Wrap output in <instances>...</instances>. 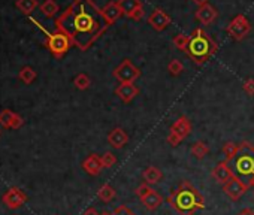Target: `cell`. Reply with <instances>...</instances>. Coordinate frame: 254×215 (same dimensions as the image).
Masks as SVG:
<instances>
[{
	"instance_id": "6da1fadb",
	"label": "cell",
	"mask_w": 254,
	"mask_h": 215,
	"mask_svg": "<svg viewBox=\"0 0 254 215\" xmlns=\"http://www.w3.org/2000/svg\"><path fill=\"white\" fill-rule=\"evenodd\" d=\"M109 27L102 8L93 0H73L72 5L56 20V29L72 41V45L87 51Z\"/></svg>"
},
{
	"instance_id": "7a4b0ae2",
	"label": "cell",
	"mask_w": 254,
	"mask_h": 215,
	"mask_svg": "<svg viewBox=\"0 0 254 215\" xmlns=\"http://www.w3.org/2000/svg\"><path fill=\"white\" fill-rule=\"evenodd\" d=\"M166 200L178 215H194L199 209L205 208L203 196L189 181H183Z\"/></svg>"
},
{
	"instance_id": "3957f363",
	"label": "cell",
	"mask_w": 254,
	"mask_h": 215,
	"mask_svg": "<svg viewBox=\"0 0 254 215\" xmlns=\"http://www.w3.org/2000/svg\"><path fill=\"white\" fill-rule=\"evenodd\" d=\"M218 50L217 42L211 38L209 33H206L203 29L197 27L190 35V41L186 50V54L191 58V61L197 66L205 64L209 58L215 55Z\"/></svg>"
},
{
	"instance_id": "277c9868",
	"label": "cell",
	"mask_w": 254,
	"mask_h": 215,
	"mask_svg": "<svg viewBox=\"0 0 254 215\" xmlns=\"http://www.w3.org/2000/svg\"><path fill=\"white\" fill-rule=\"evenodd\" d=\"M235 169L239 175L251 179L254 175V145L248 141H242L239 144V153L235 163Z\"/></svg>"
},
{
	"instance_id": "5b68a950",
	"label": "cell",
	"mask_w": 254,
	"mask_h": 215,
	"mask_svg": "<svg viewBox=\"0 0 254 215\" xmlns=\"http://www.w3.org/2000/svg\"><path fill=\"white\" fill-rule=\"evenodd\" d=\"M44 44L56 58H62L72 47V41L69 39V36L60 30H56L54 33H48Z\"/></svg>"
},
{
	"instance_id": "8992f818",
	"label": "cell",
	"mask_w": 254,
	"mask_h": 215,
	"mask_svg": "<svg viewBox=\"0 0 254 215\" xmlns=\"http://www.w3.org/2000/svg\"><path fill=\"white\" fill-rule=\"evenodd\" d=\"M112 76L120 84H133L141 76V69L136 67L129 58H126L112 70Z\"/></svg>"
},
{
	"instance_id": "52a82bcc",
	"label": "cell",
	"mask_w": 254,
	"mask_h": 215,
	"mask_svg": "<svg viewBox=\"0 0 254 215\" xmlns=\"http://www.w3.org/2000/svg\"><path fill=\"white\" fill-rule=\"evenodd\" d=\"M191 123L186 115H181L180 118H177V121L171 126L169 135H168V142L171 144V147H178L190 133H191Z\"/></svg>"
},
{
	"instance_id": "ba28073f",
	"label": "cell",
	"mask_w": 254,
	"mask_h": 215,
	"mask_svg": "<svg viewBox=\"0 0 254 215\" xmlns=\"http://www.w3.org/2000/svg\"><path fill=\"white\" fill-rule=\"evenodd\" d=\"M226 32L229 33V36L235 41H242L248 36V33L251 32V24L247 20L245 15L238 14L226 27Z\"/></svg>"
},
{
	"instance_id": "9c48e42d",
	"label": "cell",
	"mask_w": 254,
	"mask_h": 215,
	"mask_svg": "<svg viewBox=\"0 0 254 215\" xmlns=\"http://www.w3.org/2000/svg\"><path fill=\"white\" fill-rule=\"evenodd\" d=\"M248 188H250L248 182H244V181H242L241 178H238L236 175H235L229 182H226V184L223 185L224 194H226L230 200H233V202L239 200V199L248 191Z\"/></svg>"
},
{
	"instance_id": "30bf717a",
	"label": "cell",
	"mask_w": 254,
	"mask_h": 215,
	"mask_svg": "<svg viewBox=\"0 0 254 215\" xmlns=\"http://www.w3.org/2000/svg\"><path fill=\"white\" fill-rule=\"evenodd\" d=\"M27 200V196L24 194L23 190H20L18 187H11L8 191H5V194L2 196V202L5 203V206H8L9 209H18L21 208Z\"/></svg>"
},
{
	"instance_id": "8fae6325",
	"label": "cell",
	"mask_w": 254,
	"mask_h": 215,
	"mask_svg": "<svg viewBox=\"0 0 254 215\" xmlns=\"http://www.w3.org/2000/svg\"><path fill=\"white\" fill-rule=\"evenodd\" d=\"M148 24L156 30V32H163L169 24H171V17L163 11V9H160V8H157V9H154L153 12H151V15L148 17Z\"/></svg>"
},
{
	"instance_id": "7c38bea8",
	"label": "cell",
	"mask_w": 254,
	"mask_h": 215,
	"mask_svg": "<svg viewBox=\"0 0 254 215\" xmlns=\"http://www.w3.org/2000/svg\"><path fill=\"white\" fill-rule=\"evenodd\" d=\"M211 176H212V179H214L217 184L224 185L226 182H229V181L235 176V173H233V170L230 169L229 163L224 160V161H220V163L212 169Z\"/></svg>"
},
{
	"instance_id": "4fadbf2b",
	"label": "cell",
	"mask_w": 254,
	"mask_h": 215,
	"mask_svg": "<svg viewBox=\"0 0 254 215\" xmlns=\"http://www.w3.org/2000/svg\"><path fill=\"white\" fill-rule=\"evenodd\" d=\"M194 17H196V20L199 23H202L205 26H211L217 20L218 12H217V9L214 6H211L209 3H206V5H203V6H200V8L196 9Z\"/></svg>"
},
{
	"instance_id": "5bb4252c",
	"label": "cell",
	"mask_w": 254,
	"mask_h": 215,
	"mask_svg": "<svg viewBox=\"0 0 254 215\" xmlns=\"http://www.w3.org/2000/svg\"><path fill=\"white\" fill-rule=\"evenodd\" d=\"M115 94L123 103H130L139 94V88L135 84H120L115 88Z\"/></svg>"
},
{
	"instance_id": "9a60e30c",
	"label": "cell",
	"mask_w": 254,
	"mask_h": 215,
	"mask_svg": "<svg viewBox=\"0 0 254 215\" xmlns=\"http://www.w3.org/2000/svg\"><path fill=\"white\" fill-rule=\"evenodd\" d=\"M108 144L112 147V148H115V150H121L127 142H129V135L126 133V130L124 129H121V127H115V129H112L111 132H109V135H108Z\"/></svg>"
},
{
	"instance_id": "2e32d148",
	"label": "cell",
	"mask_w": 254,
	"mask_h": 215,
	"mask_svg": "<svg viewBox=\"0 0 254 215\" xmlns=\"http://www.w3.org/2000/svg\"><path fill=\"white\" fill-rule=\"evenodd\" d=\"M82 169H84L88 175H91V176L100 175V172L103 170L100 157H99L97 154H90V156L82 161Z\"/></svg>"
},
{
	"instance_id": "e0dca14e",
	"label": "cell",
	"mask_w": 254,
	"mask_h": 215,
	"mask_svg": "<svg viewBox=\"0 0 254 215\" xmlns=\"http://www.w3.org/2000/svg\"><path fill=\"white\" fill-rule=\"evenodd\" d=\"M139 200H141V203L145 206V209H148V211H156V209H159L160 205L163 203L162 194H159L156 190H151L150 193H147V194H145L144 197H141Z\"/></svg>"
},
{
	"instance_id": "ac0fdd59",
	"label": "cell",
	"mask_w": 254,
	"mask_h": 215,
	"mask_svg": "<svg viewBox=\"0 0 254 215\" xmlns=\"http://www.w3.org/2000/svg\"><path fill=\"white\" fill-rule=\"evenodd\" d=\"M102 12H103V17L106 18V21H108L109 26H112L121 15H124L123 11L120 9V6L117 5V2H109V3H106V5L102 8Z\"/></svg>"
},
{
	"instance_id": "d6986e66",
	"label": "cell",
	"mask_w": 254,
	"mask_h": 215,
	"mask_svg": "<svg viewBox=\"0 0 254 215\" xmlns=\"http://www.w3.org/2000/svg\"><path fill=\"white\" fill-rule=\"evenodd\" d=\"M142 178H144V182H147L148 185H154L163 179V172L156 166H148L142 172Z\"/></svg>"
},
{
	"instance_id": "ffe728a7",
	"label": "cell",
	"mask_w": 254,
	"mask_h": 215,
	"mask_svg": "<svg viewBox=\"0 0 254 215\" xmlns=\"http://www.w3.org/2000/svg\"><path fill=\"white\" fill-rule=\"evenodd\" d=\"M117 5L120 6L124 15L129 17L135 9L142 6V0H117Z\"/></svg>"
},
{
	"instance_id": "44dd1931",
	"label": "cell",
	"mask_w": 254,
	"mask_h": 215,
	"mask_svg": "<svg viewBox=\"0 0 254 215\" xmlns=\"http://www.w3.org/2000/svg\"><path fill=\"white\" fill-rule=\"evenodd\" d=\"M115 196H117V191H115V188H114L112 185H109V184H103V185L99 188V191H97V197H99L103 203L112 202V200L115 199Z\"/></svg>"
},
{
	"instance_id": "7402d4cb",
	"label": "cell",
	"mask_w": 254,
	"mask_h": 215,
	"mask_svg": "<svg viewBox=\"0 0 254 215\" xmlns=\"http://www.w3.org/2000/svg\"><path fill=\"white\" fill-rule=\"evenodd\" d=\"M39 9L48 18H53L59 14V5L56 3V0H45L42 5H39Z\"/></svg>"
},
{
	"instance_id": "603a6c76",
	"label": "cell",
	"mask_w": 254,
	"mask_h": 215,
	"mask_svg": "<svg viewBox=\"0 0 254 215\" xmlns=\"http://www.w3.org/2000/svg\"><path fill=\"white\" fill-rule=\"evenodd\" d=\"M15 6H17L24 15H30V14L39 6V2H38V0H17Z\"/></svg>"
},
{
	"instance_id": "cb8c5ba5",
	"label": "cell",
	"mask_w": 254,
	"mask_h": 215,
	"mask_svg": "<svg viewBox=\"0 0 254 215\" xmlns=\"http://www.w3.org/2000/svg\"><path fill=\"white\" fill-rule=\"evenodd\" d=\"M221 151H223V154H224V160L229 163L230 160H233V159L238 156V153H239V145L229 141V142H226V144L223 145Z\"/></svg>"
},
{
	"instance_id": "d4e9b609",
	"label": "cell",
	"mask_w": 254,
	"mask_h": 215,
	"mask_svg": "<svg viewBox=\"0 0 254 215\" xmlns=\"http://www.w3.org/2000/svg\"><path fill=\"white\" fill-rule=\"evenodd\" d=\"M191 154L196 157V159H203L205 156H208L209 154V147L205 144V142H202V141H196L194 144H193V147H191Z\"/></svg>"
},
{
	"instance_id": "484cf974",
	"label": "cell",
	"mask_w": 254,
	"mask_h": 215,
	"mask_svg": "<svg viewBox=\"0 0 254 215\" xmlns=\"http://www.w3.org/2000/svg\"><path fill=\"white\" fill-rule=\"evenodd\" d=\"M36 76H38V73L35 72V69H32L30 66H24L21 70H20V75H18V78H20V81H23L24 84H32L35 79H36Z\"/></svg>"
},
{
	"instance_id": "4316f807",
	"label": "cell",
	"mask_w": 254,
	"mask_h": 215,
	"mask_svg": "<svg viewBox=\"0 0 254 215\" xmlns=\"http://www.w3.org/2000/svg\"><path fill=\"white\" fill-rule=\"evenodd\" d=\"M73 84H75V87H76L78 90L84 91V90L90 88L91 79H90V76L85 75V73H78V75L75 76V79H73Z\"/></svg>"
},
{
	"instance_id": "83f0119b",
	"label": "cell",
	"mask_w": 254,
	"mask_h": 215,
	"mask_svg": "<svg viewBox=\"0 0 254 215\" xmlns=\"http://www.w3.org/2000/svg\"><path fill=\"white\" fill-rule=\"evenodd\" d=\"M15 117V112H12L11 109H3L0 112V126L3 129H11V123Z\"/></svg>"
},
{
	"instance_id": "f1b7e54d",
	"label": "cell",
	"mask_w": 254,
	"mask_h": 215,
	"mask_svg": "<svg viewBox=\"0 0 254 215\" xmlns=\"http://www.w3.org/2000/svg\"><path fill=\"white\" fill-rule=\"evenodd\" d=\"M189 41H190V36L180 33V35H177V36L174 38L172 44H174V47H175L177 50H180V51H184V53H186L187 45H189Z\"/></svg>"
},
{
	"instance_id": "f546056e",
	"label": "cell",
	"mask_w": 254,
	"mask_h": 215,
	"mask_svg": "<svg viewBox=\"0 0 254 215\" xmlns=\"http://www.w3.org/2000/svg\"><path fill=\"white\" fill-rule=\"evenodd\" d=\"M168 70H169V73H171L172 76H178V75L183 73L184 64H183L178 58H174V60L168 64Z\"/></svg>"
},
{
	"instance_id": "4dcf8cb0",
	"label": "cell",
	"mask_w": 254,
	"mask_h": 215,
	"mask_svg": "<svg viewBox=\"0 0 254 215\" xmlns=\"http://www.w3.org/2000/svg\"><path fill=\"white\" fill-rule=\"evenodd\" d=\"M100 161H102L103 169H109L114 164H117V157L112 153H105L103 156H100Z\"/></svg>"
},
{
	"instance_id": "1f68e13d",
	"label": "cell",
	"mask_w": 254,
	"mask_h": 215,
	"mask_svg": "<svg viewBox=\"0 0 254 215\" xmlns=\"http://www.w3.org/2000/svg\"><path fill=\"white\" fill-rule=\"evenodd\" d=\"M102 215H136V214L130 208H127L126 205H120L112 212H103Z\"/></svg>"
},
{
	"instance_id": "d6a6232c",
	"label": "cell",
	"mask_w": 254,
	"mask_h": 215,
	"mask_svg": "<svg viewBox=\"0 0 254 215\" xmlns=\"http://www.w3.org/2000/svg\"><path fill=\"white\" fill-rule=\"evenodd\" d=\"M242 90L250 96L254 97V78H247L242 84Z\"/></svg>"
},
{
	"instance_id": "836d02e7",
	"label": "cell",
	"mask_w": 254,
	"mask_h": 215,
	"mask_svg": "<svg viewBox=\"0 0 254 215\" xmlns=\"http://www.w3.org/2000/svg\"><path fill=\"white\" fill-rule=\"evenodd\" d=\"M151 190H153V188H151V187H150L147 182H142L141 185H138V187H136V190H135V194H136V196L141 199V197H144L147 193H150Z\"/></svg>"
},
{
	"instance_id": "e575fe53",
	"label": "cell",
	"mask_w": 254,
	"mask_h": 215,
	"mask_svg": "<svg viewBox=\"0 0 254 215\" xmlns=\"http://www.w3.org/2000/svg\"><path fill=\"white\" fill-rule=\"evenodd\" d=\"M144 15H145V12H144V6H141V8L135 9V11L129 15V18H130V20H133V21H139V20H142V18H144Z\"/></svg>"
},
{
	"instance_id": "d590c367",
	"label": "cell",
	"mask_w": 254,
	"mask_h": 215,
	"mask_svg": "<svg viewBox=\"0 0 254 215\" xmlns=\"http://www.w3.org/2000/svg\"><path fill=\"white\" fill-rule=\"evenodd\" d=\"M23 124H24V120H23L18 114H15V117H14V120H12V123H11V129L17 130V129H20Z\"/></svg>"
},
{
	"instance_id": "8d00e7d4",
	"label": "cell",
	"mask_w": 254,
	"mask_h": 215,
	"mask_svg": "<svg viewBox=\"0 0 254 215\" xmlns=\"http://www.w3.org/2000/svg\"><path fill=\"white\" fill-rule=\"evenodd\" d=\"M81 215H102V214H99L94 208H88V209H85Z\"/></svg>"
},
{
	"instance_id": "74e56055",
	"label": "cell",
	"mask_w": 254,
	"mask_h": 215,
	"mask_svg": "<svg viewBox=\"0 0 254 215\" xmlns=\"http://www.w3.org/2000/svg\"><path fill=\"white\" fill-rule=\"evenodd\" d=\"M238 215H254V209H251V208H245V209H242Z\"/></svg>"
},
{
	"instance_id": "f35d334b",
	"label": "cell",
	"mask_w": 254,
	"mask_h": 215,
	"mask_svg": "<svg viewBox=\"0 0 254 215\" xmlns=\"http://www.w3.org/2000/svg\"><path fill=\"white\" fill-rule=\"evenodd\" d=\"M193 3H196V5L200 8V6H203V5L208 3V0H193Z\"/></svg>"
},
{
	"instance_id": "ab89813d",
	"label": "cell",
	"mask_w": 254,
	"mask_h": 215,
	"mask_svg": "<svg viewBox=\"0 0 254 215\" xmlns=\"http://www.w3.org/2000/svg\"><path fill=\"white\" fill-rule=\"evenodd\" d=\"M248 185H250V187H254V175H253V176H251V179L248 181Z\"/></svg>"
},
{
	"instance_id": "60d3db41",
	"label": "cell",
	"mask_w": 254,
	"mask_h": 215,
	"mask_svg": "<svg viewBox=\"0 0 254 215\" xmlns=\"http://www.w3.org/2000/svg\"><path fill=\"white\" fill-rule=\"evenodd\" d=\"M14 215H17V214H14Z\"/></svg>"
}]
</instances>
